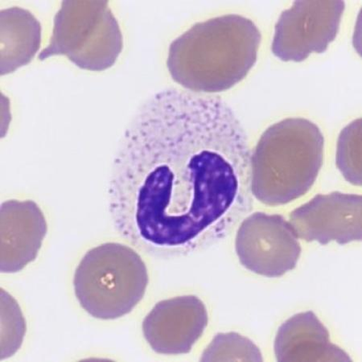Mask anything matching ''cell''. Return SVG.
<instances>
[{
    "label": "cell",
    "instance_id": "6da1fadb",
    "mask_svg": "<svg viewBox=\"0 0 362 362\" xmlns=\"http://www.w3.org/2000/svg\"><path fill=\"white\" fill-rule=\"evenodd\" d=\"M250 150L218 97L168 89L139 110L115 157L110 209L138 250L174 258L226 235L247 211Z\"/></svg>",
    "mask_w": 362,
    "mask_h": 362
},
{
    "label": "cell",
    "instance_id": "5bb4252c",
    "mask_svg": "<svg viewBox=\"0 0 362 362\" xmlns=\"http://www.w3.org/2000/svg\"><path fill=\"white\" fill-rule=\"evenodd\" d=\"M337 165L354 185H361V119L351 122L338 139Z\"/></svg>",
    "mask_w": 362,
    "mask_h": 362
},
{
    "label": "cell",
    "instance_id": "52a82bcc",
    "mask_svg": "<svg viewBox=\"0 0 362 362\" xmlns=\"http://www.w3.org/2000/svg\"><path fill=\"white\" fill-rule=\"evenodd\" d=\"M346 4L343 1H296L283 11L272 43L274 56L300 62L312 52L323 54L339 32Z\"/></svg>",
    "mask_w": 362,
    "mask_h": 362
},
{
    "label": "cell",
    "instance_id": "8fae6325",
    "mask_svg": "<svg viewBox=\"0 0 362 362\" xmlns=\"http://www.w3.org/2000/svg\"><path fill=\"white\" fill-rule=\"evenodd\" d=\"M274 349L278 361H351L348 354L331 342L328 329L313 312L285 321Z\"/></svg>",
    "mask_w": 362,
    "mask_h": 362
},
{
    "label": "cell",
    "instance_id": "3957f363",
    "mask_svg": "<svg viewBox=\"0 0 362 362\" xmlns=\"http://www.w3.org/2000/svg\"><path fill=\"white\" fill-rule=\"evenodd\" d=\"M325 138L310 120L290 118L262 134L250 153V191L262 204L282 206L305 195L322 167Z\"/></svg>",
    "mask_w": 362,
    "mask_h": 362
},
{
    "label": "cell",
    "instance_id": "4fadbf2b",
    "mask_svg": "<svg viewBox=\"0 0 362 362\" xmlns=\"http://www.w3.org/2000/svg\"><path fill=\"white\" fill-rule=\"evenodd\" d=\"M202 361H262L258 346L236 332L219 334L204 350Z\"/></svg>",
    "mask_w": 362,
    "mask_h": 362
},
{
    "label": "cell",
    "instance_id": "7c38bea8",
    "mask_svg": "<svg viewBox=\"0 0 362 362\" xmlns=\"http://www.w3.org/2000/svg\"><path fill=\"white\" fill-rule=\"evenodd\" d=\"M1 75L30 63L42 43V25L25 9L13 7L0 13Z\"/></svg>",
    "mask_w": 362,
    "mask_h": 362
},
{
    "label": "cell",
    "instance_id": "8992f818",
    "mask_svg": "<svg viewBox=\"0 0 362 362\" xmlns=\"http://www.w3.org/2000/svg\"><path fill=\"white\" fill-rule=\"evenodd\" d=\"M235 250L244 267L269 278L293 270L301 254L299 238L289 221L280 215L259 212L239 226Z\"/></svg>",
    "mask_w": 362,
    "mask_h": 362
},
{
    "label": "cell",
    "instance_id": "7a4b0ae2",
    "mask_svg": "<svg viewBox=\"0 0 362 362\" xmlns=\"http://www.w3.org/2000/svg\"><path fill=\"white\" fill-rule=\"evenodd\" d=\"M261 40L255 23L241 16L197 23L169 47L168 71L176 83L196 93L230 90L255 65Z\"/></svg>",
    "mask_w": 362,
    "mask_h": 362
},
{
    "label": "cell",
    "instance_id": "9c48e42d",
    "mask_svg": "<svg viewBox=\"0 0 362 362\" xmlns=\"http://www.w3.org/2000/svg\"><path fill=\"white\" fill-rule=\"evenodd\" d=\"M207 325L204 303L197 296H184L157 303L144 320L143 332L156 353L186 354L200 339Z\"/></svg>",
    "mask_w": 362,
    "mask_h": 362
},
{
    "label": "cell",
    "instance_id": "277c9868",
    "mask_svg": "<svg viewBox=\"0 0 362 362\" xmlns=\"http://www.w3.org/2000/svg\"><path fill=\"white\" fill-rule=\"evenodd\" d=\"M148 281L147 267L135 250L108 243L85 255L76 269L74 288L80 305L90 316L115 320L143 300Z\"/></svg>",
    "mask_w": 362,
    "mask_h": 362
},
{
    "label": "cell",
    "instance_id": "ba28073f",
    "mask_svg": "<svg viewBox=\"0 0 362 362\" xmlns=\"http://www.w3.org/2000/svg\"><path fill=\"white\" fill-rule=\"evenodd\" d=\"M362 197L334 192L319 194L290 214L298 238L340 245L361 241Z\"/></svg>",
    "mask_w": 362,
    "mask_h": 362
},
{
    "label": "cell",
    "instance_id": "5b68a950",
    "mask_svg": "<svg viewBox=\"0 0 362 362\" xmlns=\"http://www.w3.org/2000/svg\"><path fill=\"white\" fill-rule=\"evenodd\" d=\"M124 40L107 1H63L50 43L38 56L64 55L78 67L101 72L115 65Z\"/></svg>",
    "mask_w": 362,
    "mask_h": 362
},
{
    "label": "cell",
    "instance_id": "30bf717a",
    "mask_svg": "<svg viewBox=\"0 0 362 362\" xmlns=\"http://www.w3.org/2000/svg\"><path fill=\"white\" fill-rule=\"evenodd\" d=\"M42 209L33 201L10 200L1 206V272H19L36 259L47 233Z\"/></svg>",
    "mask_w": 362,
    "mask_h": 362
}]
</instances>
